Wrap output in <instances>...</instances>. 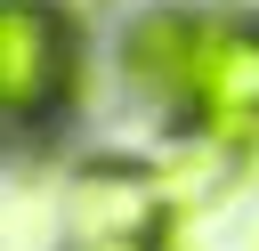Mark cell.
<instances>
[{"label":"cell","instance_id":"1","mask_svg":"<svg viewBox=\"0 0 259 251\" xmlns=\"http://www.w3.org/2000/svg\"><path fill=\"white\" fill-rule=\"evenodd\" d=\"M130 65L162 97H194L210 138L251 146L259 138V24L219 16H146L130 32Z\"/></svg>","mask_w":259,"mask_h":251},{"label":"cell","instance_id":"2","mask_svg":"<svg viewBox=\"0 0 259 251\" xmlns=\"http://www.w3.org/2000/svg\"><path fill=\"white\" fill-rule=\"evenodd\" d=\"M73 81V32L57 8L40 0H8L0 8V97L16 121H49V105Z\"/></svg>","mask_w":259,"mask_h":251},{"label":"cell","instance_id":"3","mask_svg":"<svg viewBox=\"0 0 259 251\" xmlns=\"http://www.w3.org/2000/svg\"><path fill=\"white\" fill-rule=\"evenodd\" d=\"M162 186H146L138 170H81L73 178V194H65V219H73V235L81 243H138L146 251V235L162 227Z\"/></svg>","mask_w":259,"mask_h":251},{"label":"cell","instance_id":"4","mask_svg":"<svg viewBox=\"0 0 259 251\" xmlns=\"http://www.w3.org/2000/svg\"><path fill=\"white\" fill-rule=\"evenodd\" d=\"M89 251H138V243H89Z\"/></svg>","mask_w":259,"mask_h":251}]
</instances>
